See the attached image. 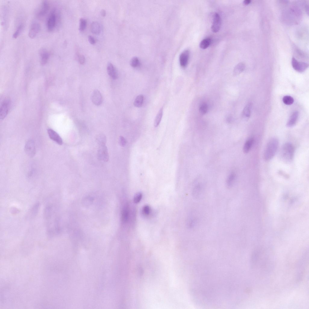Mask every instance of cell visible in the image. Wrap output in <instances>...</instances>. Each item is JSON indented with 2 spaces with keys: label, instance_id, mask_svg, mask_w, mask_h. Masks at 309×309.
Returning <instances> with one entry per match:
<instances>
[{
  "label": "cell",
  "instance_id": "obj_35",
  "mask_svg": "<svg viewBox=\"0 0 309 309\" xmlns=\"http://www.w3.org/2000/svg\"><path fill=\"white\" fill-rule=\"evenodd\" d=\"M77 59L78 62L81 64L83 65L85 62L86 59L84 56L82 54H77Z\"/></svg>",
  "mask_w": 309,
  "mask_h": 309
},
{
  "label": "cell",
  "instance_id": "obj_11",
  "mask_svg": "<svg viewBox=\"0 0 309 309\" xmlns=\"http://www.w3.org/2000/svg\"><path fill=\"white\" fill-rule=\"evenodd\" d=\"M47 133L49 138L52 140L59 145H62V139L56 132L52 129H49L47 130Z\"/></svg>",
  "mask_w": 309,
  "mask_h": 309
},
{
  "label": "cell",
  "instance_id": "obj_30",
  "mask_svg": "<svg viewBox=\"0 0 309 309\" xmlns=\"http://www.w3.org/2000/svg\"><path fill=\"white\" fill-rule=\"evenodd\" d=\"M23 24H20L17 27L13 35V38H17L22 32L23 28Z\"/></svg>",
  "mask_w": 309,
  "mask_h": 309
},
{
  "label": "cell",
  "instance_id": "obj_22",
  "mask_svg": "<svg viewBox=\"0 0 309 309\" xmlns=\"http://www.w3.org/2000/svg\"><path fill=\"white\" fill-rule=\"evenodd\" d=\"M163 114V108H161L158 112L155 119L154 126L156 127L160 124L162 120Z\"/></svg>",
  "mask_w": 309,
  "mask_h": 309
},
{
  "label": "cell",
  "instance_id": "obj_31",
  "mask_svg": "<svg viewBox=\"0 0 309 309\" xmlns=\"http://www.w3.org/2000/svg\"><path fill=\"white\" fill-rule=\"evenodd\" d=\"M130 65L132 67H136L140 64V61L136 57H134L132 59L130 62Z\"/></svg>",
  "mask_w": 309,
  "mask_h": 309
},
{
  "label": "cell",
  "instance_id": "obj_1",
  "mask_svg": "<svg viewBox=\"0 0 309 309\" xmlns=\"http://www.w3.org/2000/svg\"><path fill=\"white\" fill-rule=\"evenodd\" d=\"M52 205L47 207L45 211V217L49 231L50 233H57L58 228L57 225V214Z\"/></svg>",
  "mask_w": 309,
  "mask_h": 309
},
{
  "label": "cell",
  "instance_id": "obj_6",
  "mask_svg": "<svg viewBox=\"0 0 309 309\" xmlns=\"http://www.w3.org/2000/svg\"><path fill=\"white\" fill-rule=\"evenodd\" d=\"M98 157L99 160L107 162L109 159L107 148L105 145H99L98 151Z\"/></svg>",
  "mask_w": 309,
  "mask_h": 309
},
{
  "label": "cell",
  "instance_id": "obj_33",
  "mask_svg": "<svg viewBox=\"0 0 309 309\" xmlns=\"http://www.w3.org/2000/svg\"><path fill=\"white\" fill-rule=\"evenodd\" d=\"M128 215L129 212L128 209L127 207H126L123 209L122 215V221L124 222H125L127 221L128 217Z\"/></svg>",
  "mask_w": 309,
  "mask_h": 309
},
{
  "label": "cell",
  "instance_id": "obj_2",
  "mask_svg": "<svg viewBox=\"0 0 309 309\" xmlns=\"http://www.w3.org/2000/svg\"><path fill=\"white\" fill-rule=\"evenodd\" d=\"M279 142L276 138L270 139L267 143L264 153V158L266 161L271 160L275 155L278 148Z\"/></svg>",
  "mask_w": 309,
  "mask_h": 309
},
{
  "label": "cell",
  "instance_id": "obj_24",
  "mask_svg": "<svg viewBox=\"0 0 309 309\" xmlns=\"http://www.w3.org/2000/svg\"><path fill=\"white\" fill-rule=\"evenodd\" d=\"M202 189L200 185H197L194 187L193 191L192 194L194 197L196 199L200 198L202 194Z\"/></svg>",
  "mask_w": 309,
  "mask_h": 309
},
{
  "label": "cell",
  "instance_id": "obj_32",
  "mask_svg": "<svg viewBox=\"0 0 309 309\" xmlns=\"http://www.w3.org/2000/svg\"><path fill=\"white\" fill-rule=\"evenodd\" d=\"M87 25V22L86 20L83 18L80 19L79 30L81 31H83L85 29Z\"/></svg>",
  "mask_w": 309,
  "mask_h": 309
},
{
  "label": "cell",
  "instance_id": "obj_17",
  "mask_svg": "<svg viewBox=\"0 0 309 309\" xmlns=\"http://www.w3.org/2000/svg\"><path fill=\"white\" fill-rule=\"evenodd\" d=\"M252 105L251 103L247 104L244 108L242 113V117L245 120L248 119L250 117Z\"/></svg>",
  "mask_w": 309,
  "mask_h": 309
},
{
  "label": "cell",
  "instance_id": "obj_28",
  "mask_svg": "<svg viewBox=\"0 0 309 309\" xmlns=\"http://www.w3.org/2000/svg\"><path fill=\"white\" fill-rule=\"evenodd\" d=\"M283 101L284 104L287 105H291L293 104L294 102V99L290 96L286 95L284 96L283 99Z\"/></svg>",
  "mask_w": 309,
  "mask_h": 309
},
{
  "label": "cell",
  "instance_id": "obj_18",
  "mask_svg": "<svg viewBox=\"0 0 309 309\" xmlns=\"http://www.w3.org/2000/svg\"><path fill=\"white\" fill-rule=\"evenodd\" d=\"M245 67V65L243 63H238L234 69L233 72V76H236L240 74L244 71Z\"/></svg>",
  "mask_w": 309,
  "mask_h": 309
},
{
  "label": "cell",
  "instance_id": "obj_5",
  "mask_svg": "<svg viewBox=\"0 0 309 309\" xmlns=\"http://www.w3.org/2000/svg\"><path fill=\"white\" fill-rule=\"evenodd\" d=\"M292 64L293 68L296 71L302 73L305 71L308 67V65L307 63L303 62H298L293 57L292 60Z\"/></svg>",
  "mask_w": 309,
  "mask_h": 309
},
{
  "label": "cell",
  "instance_id": "obj_26",
  "mask_svg": "<svg viewBox=\"0 0 309 309\" xmlns=\"http://www.w3.org/2000/svg\"><path fill=\"white\" fill-rule=\"evenodd\" d=\"M236 175L235 173H232L229 176L227 181V185L229 187H232L235 182Z\"/></svg>",
  "mask_w": 309,
  "mask_h": 309
},
{
  "label": "cell",
  "instance_id": "obj_40",
  "mask_svg": "<svg viewBox=\"0 0 309 309\" xmlns=\"http://www.w3.org/2000/svg\"><path fill=\"white\" fill-rule=\"evenodd\" d=\"M101 15L103 17H105L106 16V12L105 11L104 9H102L101 11Z\"/></svg>",
  "mask_w": 309,
  "mask_h": 309
},
{
  "label": "cell",
  "instance_id": "obj_38",
  "mask_svg": "<svg viewBox=\"0 0 309 309\" xmlns=\"http://www.w3.org/2000/svg\"><path fill=\"white\" fill-rule=\"evenodd\" d=\"M88 40L90 43L92 45H94L95 43V41L94 38L91 35H89L88 37Z\"/></svg>",
  "mask_w": 309,
  "mask_h": 309
},
{
  "label": "cell",
  "instance_id": "obj_19",
  "mask_svg": "<svg viewBox=\"0 0 309 309\" xmlns=\"http://www.w3.org/2000/svg\"><path fill=\"white\" fill-rule=\"evenodd\" d=\"M298 115V112H294L288 119L286 124L287 126L288 127H291L294 126L297 122Z\"/></svg>",
  "mask_w": 309,
  "mask_h": 309
},
{
  "label": "cell",
  "instance_id": "obj_8",
  "mask_svg": "<svg viewBox=\"0 0 309 309\" xmlns=\"http://www.w3.org/2000/svg\"><path fill=\"white\" fill-rule=\"evenodd\" d=\"M41 29V25L37 22L32 23L30 27L28 33V36L30 38H35L39 33Z\"/></svg>",
  "mask_w": 309,
  "mask_h": 309
},
{
  "label": "cell",
  "instance_id": "obj_9",
  "mask_svg": "<svg viewBox=\"0 0 309 309\" xmlns=\"http://www.w3.org/2000/svg\"><path fill=\"white\" fill-rule=\"evenodd\" d=\"M49 9V5L48 1H43L37 13V16L38 18L44 16L47 14Z\"/></svg>",
  "mask_w": 309,
  "mask_h": 309
},
{
  "label": "cell",
  "instance_id": "obj_20",
  "mask_svg": "<svg viewBox=\"0 0 309 309\" xmlns=\"http://www.w3.org/2000/svg\"><path fill=\"white\" fill-rule=\"evenodd\" d=\"M254 139L252 137L249 138L245 143L243 147V152L245 153H248L251 150L254 142Z\"/></svg>",
  "mask_w": 309,
  "mask_h": 309
},
{
  "label": "cell",
  "instance_id": "obj_34",
  "mask_svg": "<svg viewBox=\"0 0 309 309\" xmlns=\"http://www.w3.org/2000/svg\"><path fill=\"white\" fill-rule=\"evenodd\" d=\"M142 194L141 193H138L135 196L134 198V203L137 204L139 203L141 200L142 198Z\"/></svg>",
  "mask_w": 309,
  "mask_h": 309
},
{
  "label": "cell",
  "instance_id": "obj_14",
  "mask_svg": "<svg viewBox=\"0 0 309 309\" xmlns=\"http://www.w3.org/2000/svg\"><path fill=\"white\" fill-rule=\"evenodd\" d=\"M189 52L188 49H186L180 54L179 57V62L182 67H185L187 65L189 57Z\"/></svg>",
  "mask_w": 309,
  "mask_h": 309
},
{
  "label": "cell",
  "instance_id": "obj_36",
  "mask_svg": "<svg viewBox=\"0 0 309 309\" xmlns=\"http://www.w3.org/2000/svg\"><path fill=\"white\" fill-rule=\"evenodd\" d=\"M119 144L122 146H124L126 144V141L125 138L122 136H120L119 137Z\"/></svg>",
  "mask_w": 309,
  "mask_h": 309
},
{
  "label": "cell",
  "instance_id": "obj_39",
  "mask_svg": "<svg viewBox=\"0 0 309 309\" xmlns=\"http://www.w3.org/2000/svg\"><path fill=\"white\" fill-rule=\"evenodd\" d=\"M226 120L228 123H231L233 120L232 117L231 116H229L227 118Z\"/></svg>",
  "mask_w": 309,
  "mask_h": 309
},
{
  "label": "cell",
  "instance_id": "obj_7",
  "mask_svg": "<svg viewBox=\"0 0 309 309\" xmlns=\"http://www.w3.org/2000/svg\"><path fill=\"white\" fill-rule=\"evenodd\" d=\"M221 24L220 16L217 13H215L213 16V21L211 26L212 31L214 33L218 32L221 29Z\"/></svg>",
  "mask_w": 309,
  "mask_h": 309
},
{
  "label": "cell",
  "instance_id": "obj_23",
  "mask_svg": "<svg viewBox=\"0 0 309 309\" xmlns=\"http://www.w3.org/2000/svg\"><path fill=\"white\" fill-rule=\"evenodd\" d=\"M144 97L142 95H139L137 96L134 102V106L137 107H142L144 102Z\"/></svg>",
  "mask_w": 309,
  "mask_h": 309
},
{
  "label": "cell",
  "instance_id": "obj_12",
  "mask_svg": "<svg viewBox=\"0 0 309 309\" xmlns=\"http://www.w3.org/2000/svg\"><path fill=\"white\" fill-rule=\"evenodd\" d=\"M10 103L8 100H6L2 103L0 108V118L1 119H3L7 116L9 111Z\"/></svg>",
  "mask_w": 309,
  "mask_h": 309
},
{
  "label": "cell",
  "instance_id": "obj_4",
  "mask_svg": "<svg viewBox=\"0 0 309 309\" xmlns=\"http://www.w3.org/2000/svg\"><path fill=\"white\" fill-rule=\"evenodd\" d=\"M56 12L55 9H54L48 18L47 28L48 31L49 32H52L54 30L61 19L60 14Z\"/></svg>",
  "mask_w": 309,
  "mask_h": 309
},
{
  "label": "cell",
  "instance_id": "obj_29",
  "mask_svg": "<svg viewBox=\"0 0 309 309\" xmlns=\"http://www.w3.org/2000/svg\"><path fill=\"white\" fill-rule=\"evenodd\" d=\"M97 140L99 145H105L106 138L103 134H100L97 137Z\"/></svg>",
  "mask_w": 309,
  "mask_h": 309
},
{
  "label": "cell",
  "instance_id": "obj_27",
  "mask_svg": "<svg viewBox=\"0 0 309 309\" xmlns=\"http://www.w3.org/2000/svg\"><path fill=\"white\" fill-rule=\"evenodd\" d=\"M208 108V106L207 104L205 103H203L199 107V112L202 115H204L207 112Z\"/></svg>",
  "mask_w": 309,
  "mask_h": 309
},
{
  "label": "cell",
  "instance_id": "obj_41",
  "mask_svg": "<svg viewBox=\"0 0 309 309\" xmlns=\"http://www.w3.org/2000/svg\"><path fill=\"white\" fill-rule=\"evenodd\" d=\"M251 2L250 0H245L243 2L244 4L245 5H248L250 4Z\"/></svg>",
  "mask_w": 309,
  "mask_h": 309
},
{
  "label": "cell",
  "instance_id": "obj_3",
  "mask_svg": "<svg viewBox=\"0 0 309 309\" xmlns=\"http://www.w3.org/2000/svg\"><path fill=\"white\" fill-rule=\"evenodd\" d=\"M294 153V148L291 143L284 144L281 148V157L283 161L286 162H291L292 160Z\"/></svg>",
  "mask_w": 309,
  "mask_h": 309
},
{
  "label": "cell",
  "instance_id": "obj_10",
  "mask_svg": "<svg viewBox=\"0 0 309 309\" xmlns=\"http://www.w3.org/2000/svg\"><path fill=\"white\" fill-rule=\"evenodd\" d=\"M25 151L29 156L32 157L35 154L36 150L35 143L33 140L29 141L25 145Z\"/></svg>",
  "mask_w": 309,
  "mask_h": 309
},
{
  "label": "cell",
  "instance_id": "obj_37",
  "mask_svg": "<svg viewBox=\"0 0 309 309\" xmlns=\"http://www.w3.org/2000/svg\"><path fill=\"white\" fill-rule=\"evenodd\" d=\"M143 211L145 214L148 215L150 212V208L148 205L145 206L143 208Z\"/></svg>",
  "mask_w": 309,
  "mask_h": 309
},
{
  "label": "cell",
  "instance_id": "obj_13",
  "mask_svg": "<svg viewBox=\"0 0 309 309\" xmlns=\"http://www.w3.org/2000/svg\"><path fill=\"white\" fill-rule=\"evenodd\" d=\"M92 101L93 103L97 106L100 105L103 102L102 95L97 89H95L92 95Z\"/></svg>",
  "mask_w": 309,
  "mask_h": 309
},
{
  "label": "cell",
  "instance_id": "obj_25",
  "mask_svg": "<svg viewBox=\"0 0 309 309\" xmlns=\"http://www.w3.org/2000/svg\"><path fill=\"white\" fill-rule=\"evenodd\" d=\"M211 42V39L210 38L205 39L203 40L200 43V47L202 49H206L210 46Z\"/></svg>",
  "mask_w": 309,
  "mask_h": 309
},
{
  "label": "cell",
  "instance_id": "obj_15",
  "mask_svg": "<svg viewBox=\"0 0 309 309\" xmlns=\"http://www.w3.org/2000/svg\"><path fill=\"white\" fill-rule=\"evenodd\" d=\"M40 61L42 65H45L47 62L49 58V55L48 52L45 49H42L39 52Z\"/></svg>",
  "mask_w": 309,
  "mask_h": 309
},
{
  "label": "cell",
  "instance_id": "obj_16",
  "mask_svg": "<svg viewBox=\"0 0 309 309\" xmlns=\"http://www.w3.org/2000/svg\"><path fill=\"white\" fill-rule=\"evenodd\" d=\"M107 71L108 75L114 79H116L118 77V74L117 69L111 63H109L107 66Z\"/></svg>",
  "mask_w": 309,
  "mask_h": 309
},
{
  "label": "cell",
  "instance_id": "obj_21",
  "mask_svg": "<svg viewBox=\"0 0 309 309\" xmlns=\"http://www.w3.org/2000/svg\"><path fill=\"white\" fill-rule=\"evenodd\" d=\"M91 30L92 33L95 35H98L100 33L101 29L100 24L97 22H93L91 26Z\"/></svg>",
  "mask_w": 309,
  "mask_h": 309
}]
</instances>
